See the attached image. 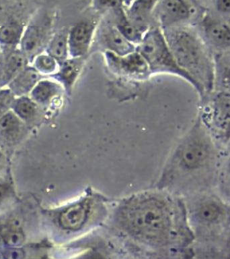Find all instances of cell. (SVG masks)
Segmentation results:
<instances>
[{
    "label": "cell",
    "mask_w": 230,
    "mask_h": 259,
    "mask_svg": "<svg viewBox=\"0 0 230 259\" xmlns=\"http://www.w3.org/2000/svg\"><path fill=\"white\" fill-rule=\"evenodd\" d=\"M24 27L16 23L0 26V46L4 49L17 48L21 40Z\"/></svg>",
    "instance_id": "cell-22"
},
{
    "label": "cell",
    "mask_w": 230,
    "mask_h": 259,
    "mask_svg": "<svg viewBox=\"0 0 230 259\" xmlns=\"http://www.w3.org/2000/svg\"><path fill=\"white\" fill-rule=\"evenodd\" d=\"M133 1H134V0H123L124 6H126L127 7H128Z\"/></svg>",
    "instance_id": "cell-33"
},
{
    "label": "cell",
    "mask_w": 230,
    "mask_h": 259,
    "mask_svg": "<svg viewBox=\"0 0 230 259\" xmlns=\"http://www.w3.org/2000/svg\"><path fill=\"white\" fill-rule=\"evenodd\" d=\"M43 76L32 66L27 65L7 85V87L16 97L29 95L38 81Z\"/></svg>",
    "instance_id": "cell-16"
},
{
    "label": "cell",
    "mask_w": 230,
    "mask_h": 259,
    "mask_svg": "<svg viewBox=\"0 0 230 259\" xmlns=\"http://www.w3.org/2000/svg\"><path fill=\"white\" fill-rule=\"evenodd\" d=\"M28 63V59L20 48L4 49L0 58V88L7 87Z\"/></svg>",
    "instance_id": "cell-13"
},
{
    "label": "cell",
    "mask_w": 230,
    "mask_h": 259,
    "mask_svg": "<svg viewBox=\"0 0 230 259\" xmlns=\"http://www.w3.org/2000/svg\"><path fill=\"white\" fill-rule=\"evenodd\" d=\"M215 89L230 93V52L221 53L215 58Z\"/></svg>",
    "instance_id": "cell-19"
},
{
    "label": "cell",
    "mask_w": 230,
    "mask_h": 259,
    "mask_svg": "<svg viewBox=\"0 0 230 259\" xmlns=\"http://www.w3.org/2000/svg\"><path fill=\"white\" fill-rule=\"evenodd\" d=\"M62 85L54 78L40 79L30 93L29 96L38 104H45L64 92Z\"/></svg>",
    "instance_id": "cell-17"
},
{
    "label": "cell",
    "mask_w": 230,
    "mask_h": 259,
    "mask_svg": "<svg viewBox=\"0 0 230 259\" xmlns=\"http://www.w3.org/2000/svg\"><path fill=\"white\" fill-rule=\"evenodd\" d=\"M97 6L101 9L109 10L112 12L123 9V0H96Z\"/></svg>",
    "instance_id": "cell-28"
},
{
    "label": "cell",
    "mask_w": 230,
    "mask_h": 259,
    "mask_svg": "<svg viewBox=\"0 0 230 259\" xmlns=\"http://www.w3.org/2000/svg\"><path fill=\"white\" fill-rule=\"evenodd\" d=\"M85 62L83 58H70L60 65L58 72L52 78L58 81L64 87L65 92L71 93L76 84Z\"/></svg>",
    "instance_id": "cell-15"
},
{
    "label": "cell",
    "mask_w": 230,
    "mask_h": 259,
    "mask_svg": "<svg viewBox=\"0 0 230 259\" xmlns=\"http://www.w3.org/2000/svg\"><path fill=\"white\" fill-rule=\"evenodd\" d=\"M94 42L104 52L121 56L137 50V46L123 35L112 19L104 20L98 24L93 44Z\"/></svg>",
    "instance_id": "cell-7"
},
{
    "label": "cell",
    "mask_w": 230,
    "mask_h": 259,
    "mask_svg": "<svg viewBox=\"0 0 230 259\" xmlns=\"http://www.w3.org/2000/svg\"><path fill=\"white\" fill-rule=\"evenodd\" d=\"M8 193V188L5 186L0 185V202L6 197Z\"/></svg>",
    "instance_id": "cell-32"
},
{
    "label": "cell",
    "mask_w": 230,
    "mask_h": 259,
    "mask_svg": "<svg viewBox=\"0 0 230 259\" xmlns=\"http://www.w3.org/2000/svg\"><path fill=\"white\" fill-rule=\"evenodd\" d=\"M159 0H134L127 7L126 14L131 23L145 33L151 25L153 12Z\"/></svg>",
    "instance_id": "cell-14"
},
{
    "label": "cell",
    "mask_w": 230,
    "mask_h": 259,
    "mask_svg": "<svg viewBox=\"0 0 230 259\" xmlns=\"http://www.w3.org/2000/svg\"><path fill=\"white\" fill-rule=\"evenodd\" d=\"M161 29L177 64L197 83L203 100L206 95L213 92L215 83V57L209 46L189 26Z\"/></svg>",
    "instance_id": "cell-3"
},
{
    "label": "cell",
    "mask_w": 230,
    "mask_h": 259,
    "mask_svg": "<svg viewBox=\"0 0 230 259\" xmlns=\"http://www.w3.org/2000/svg\"><path fill=\"white\" fill-rule=\"evenodd\" d=\"M16 96L7 87L0 89V118L12 109Z\"/></svg>",
    "instance_id": "cell-26"
},
{
    "label": "cell",
    "mask_w": 230,
    "mask_h": 259,
    "mask_svg": "<svg viewBox=\"0 0 230 259\" xmlns=\"http://www.w3.org/2000/svg\"><path fill=\"white\" fill-rule=\"evenodd\" d=\"M12 109L21 120H29L36 115L37 103L34 102L28 95L16 97Z\"/></svg>",
    "instance_id": "cell-23"
},
{
    "label": "cell",
    "mask_w": 230,
    "mask_h": 259,
    "mask_svg": "<svg viewBox=\"0 0 230 259\" xmlns=\"http://www.w3.org/2000/svg\"><path fill=\"white\" fill-rule=\"evenodd\" d=\"M161 28L185 25L193 14L191 6L186 0H165L154 10Z\"/></svg>",
    "instance_id": "cell-10"
},
{
    "label": "cell",
    "mask_w": 230,
    "mask_h": 259,
    "mask_svg": "<svg viewBox=\"0 0 230 259\" xmlns=\"http://www.w3.org/2000/svg\"><path fill=\"white\" fill-rule=\"evenodd\" d=\"M32 66L43 76H52L60 68V63L45 52L36 56L31 63Z\"/></svg>",
    "instance_id": "cell-24"
},
{
    "label": "cell",
    "mask_w": 230,
    "mask_h": 259,
    "mask_svg": "<svg viewBox=\"0 0 230 259\" xmlns=\"http://www.w3.org/2000/svg\"><path fill=\"white\" fill-rule=\"evenodd\" d=\"M204 101L199 116L215 143L225 151L230 142V93L217 91L209 100Z\"/></svg>",
    "instance_id": "cell-6"
},
{
    "label": "cell",
    "mask_w": 230,
    "mask_h": 259,
    "mask_svg": "<svg viewBox=\"0 0 230 259\" xmlns=\"http://www.w3.org/2000/svg\"><path fill=\"white\" fill-rule=\"evenodd\" d=\"M224 257L230 258V233L229 236H228L227 242H226L225 250H224Z\"/></svg>",
    "instance_id": "cell-31"
},
{
    "label": "cell",
    "mask_w": 230,
    "mask_h": 259,
    "mask_svg": "<svg viewBox=\"0 0 230 259\" xmlns=\"http://www.w3.org/2000/svg\"><path fill=\"white\" fill-rule=\"evenodd\" d=\"M202 32L208 46L221 53L230 52V23L218 18L207 17L202 22Z\"/></svg>",
    "instance_id": "cell-12"
},
{
    "label": "cell",
    "mask_w": 230,
    "mask_h": 259,
    "mask_svg": "<svg viewBox=\"0 0 230 259\" xmlns=\"http://www.w3.org/2000/svg\"><path fill=\"white\" fill-rule=\"evenodd\" d=\"M69 30H60L51 36L44 52L53 57L60 65L70 58L68 46Z\"/></svg>",
    "instance_id": "cell-20"
},
{
    "label": "cell",
    "mask_w": 230,
    "mask_h": 259,
    "mask_svg": "<svg viewBox=\"0 0 230 259\" xmlns=\"http://www.w3.org/2000/svg\"><path fill=\"white\" fill-rule=\"evenodd\" d=\"M107 64L112 72L135 80H146L151 76L148 64L137 51L126 56L104 52Z\"/></svg>",
    "instance_id": "cell-9"
},
{
    "label": "cell",
    "mask_w": 230,
    "mask_h": 259,
    "mask_svg": "<svg viewBox=\"0 0 230 259\" xmlns=\"http://www.w3.org/2000/svg\"><path fill=\"white\" fill-rule=\"evenodd\" d=\"M0 89H1V88H0Z\"/></svg>",
    "instance_id": "cell-36"
},
{
    "label": "cell",
    "mask_w": 230,
    "mask_h": 259,
    "mask_svg": "<svg viewBox=\"0 0 230 259\" xmlns=\"http://www.w3.org/2000/svg\"><path fill=\"white\" fill-rule=\"evenodd\" d=\"M21 119L12 111H9L0 118V134L6 137H14L21 128Z\"/></svg>",
    "instance_id": "cell-25"
},
{
    "label": "cell",
    "mask_w": 230,
    "mask_h": 259,
    "mask_svg": "<svg viewBox=\"0 0 230 259\" xmlns=\"http://www.w3.org/2000/svg\"><path fill=\"white\" fill-rule=\"evenodd\" d=\"M216 190L230 203V151L224 152L222 157Z\"/></svg>",
    "instance_id": "cell-21"
},
{
    "label": "cell",
    "mask_w": 230,
    "mask_h": 259,
    "mask_svg": "<svg viewBox=\"0 0 230 259\" xmlns=\"http://www.w3.org/2000/svg\"><path fill=\"white\" fill-rule=\"evenodd\" d=\"M52 28L51 24L47 20H35L24 27L19 48L29 63L45 50L52 35Z\"/></svg>",
    "instance_id": "cell-8"
},
{
    "label": "cell",
    "mask_w": 230,
    "mask_h": 259,
    "mask_svg": "<svg viewBox=\"0 0 230 259\" xmlns=\"http://www.w3.org/2000/svg\"><path fill=\"white\" fill-rule=\"evenodd\" d=\"M193 194L189 208L193 236L201 245V254L221 257L230 233V203L216 189Z\"/></svg>",
    "instance_id": "cell-2"
},
{
    "label": "cell",
    "mask_w": 230,
    "mask_h": 259,
    "mask_svg": "<svg viewBox=\"0 0 230 259\" xmlns=\"http://www.w3.org/2000/svg\"><path fill=\"white\" fill-rule=\"evenodd\" d=\"M3 242H4L3 234H2V231L0 230V244Z\"/></svg>",
    "instance_id": "cell-34"
},
{
    "label": "cell",
    "mask_w": 230,
    "mask_h": 259,
    "mask_svg": "<svg viewBox=\"0 0 230 259\" xmlns=\"http://www.w3.org/2000/svg\"><path fill=\"white\" fill-rule=\"evenodd\" d=\"M169 210L156 199L139 200L127 206L123 218L135 234L145 238L161 239L168 236L172 229Z\"/></svg>",
    "instance_id": "cell-4"
},
{
    "label": "cell",
    "mask_w": 230,
    "mask_h": 259,
    "mask_svg": "<svg viewBox=\"0 0 230 259\" xmlns=\"http://www.w3.org/2000/svg\"><path fill=\"white\" fill-rule=\"evenodd\" d=\"M88 211L89 205L86 202L70 206L61 214V225L63 228L69 230H77L86 222Z\"/></svg>",
    "instance_id": "cell-18"
},
{
    "label": "cell",
    "mask_w": 230,
    "mask_h": 259,
    "mask_svg": "<svg viewBox=\"0 0 230 259\" xmlns=\"http://www.w3.org/2000/svg\"><path fill=\"white\" fill-rule=\"evenodd\" d=\"M137 51L146 60L151 74L175 75L189 82L201 96V91L191 77L177 64L158 26H151L145 32Z\"/></svg>",
    "instance_id": "cell-5"
},
{
    "label": "cell",
    "mask_w": 230,
    "mask_h": 259,
    "mask_svg": "<svg viewBox=\"0 0 230 259\" xmlns=\"http://www.w3.org/2000/svg\"><path fill=\"white\" fill-rule=\"evenodd\" d=\"M1 54H2V53H1V52H0V58H1Z\"/></svg>",
    "instance_id": "cell-35"
},
{
    "label": "cell",
    "mask_w": 230,
    "mask_h": 259,
    "mask_svg": "<svg viewBox=\"0 0 230 259\" xmlns=\"http://www.w3.org/2000/svg\"><path fill=\"white\" fill-rule=\"evenodd\" d=\"M217 9L223 14H230V0H217Z\"/></svg>",
    "instance_id": "cell-30"
},
{
    "label": "cell",
    "mask_w": 230,
    "mask_h": 259,
    "mask_svg": "<svg viewBox=\"0 0 230 259\" xmlns=\"http://www.w3.org/2000/svg\"><path fill=\"white\" fill-rule=\"evenodd\" d=\"M223 153L198 117L177 155L179 166L191 182L193 194L216 189Z\"/></svg>",
    "instance_id": "cell-1"
},
{
    "label": "cell",
    "mask_w": 230,
    "mask_h": 259,
    "mask_svg": "<svg viewBox=\"0 0 230 259\" xmlns=\"http://www.w3.org/2000/svg\"><path fill=\"white\" fill-rule=\"evenodd\" d=\"M4 240L6 244L12 246H18L22 244L24 241V236L22 232L17 230H7L2 232Z\"/></svg>",
    "instance_id": "cell-27"
},
{
    "label": "cell",
    "mask_w": 230,
    "mask_h": 259,
    "mask_svg": "<svg viewBox=\"0 0 230 259\" xmlns=\"http://www.w3.org/2000/svg\"><path fill=\"white\" fill-rule=\"evenodd\" d=\"M4 256L7 258L18 259L24 257L23 251L18 248H10L4 252Z\"/></svg>",
    "instance_id": "cell-29"
},
{
    "label": "cell",
    "mask_w": 230,
    "mask_h": 259,
    "mask_svg": "<svg viewBox=\"0 0 230 259\" xmlns=\"http://www.w3.org/2000/svg\"><path fill=\"white\" fill-rule=\"evenodd\" d=\"M98 23L85 20L75 24L69 30L70 58H83L92 48Z\"/></svg>",
    "instance_id": "cell-11"
}]
</instances>
